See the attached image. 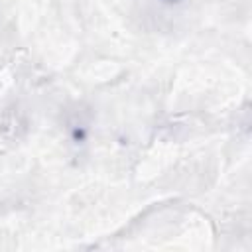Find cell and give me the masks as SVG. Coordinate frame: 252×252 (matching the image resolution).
<instances>
[{
  "label": "cell",
  "mask_w": 252,
  "mask_h": 252,
  "mask_svg": "<svg viewBox=\"0 0 252 252\" xmlns=\"http://www.w3.org/2000/svg\"><path fill=\"white\" fill-rule=\"evenodd\" d=\"M28 132V116L24 110H20L18 106L6 108V112L2 114L0 120V134L6 140H18L20 136H24Z\"/></svg>",
  "instance_id": "1"
}]
</instances>
